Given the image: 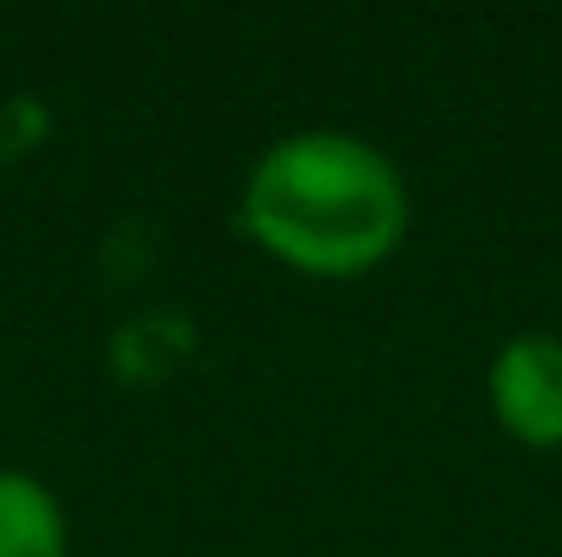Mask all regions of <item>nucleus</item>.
Masks as SVG:
<instances>
[{"label":"nucleus","instance_id":"obj_1","mask_svg":"<svg viewBox=\"0 0 562 557\" xmlns=\"http://www.w3.org/2000/svg\"><path fill=\"white\" fill-rule=\"evenodd\" d=\"M413 222L407 180L359 132H288L251 163L239 192L246 241L293 276L347 282L390 264Z\"/></svg>","mask_w":562,"mask_h":557},{"label":"nucleus","instance_id":"obj_2","mask_svg":"<svg viewBox=\"0 0 562 557\" xmlns=\"http://www.w3.org/2000/svg\"><path fill=\"white\" fill-rule=\"evenodd\" d=\"M491 414L520 449H562V342L520 330L491 360Z\"/></svg>","mask_w":562,"mask_h":557},{"label":"nucleus","instance_id":"obj_3","mask_svg":"<svg viewBox=\"0 0 562 557\" xmlns=\"http://www.w3.org/2000/svg\"><path fill=\"white\" fill-rule=\"evenodd\" d=\"M66 510L36 474L0 468V557H66Z\"/></svg>","mask_w":562,"mask_h":557}]
</instances>
